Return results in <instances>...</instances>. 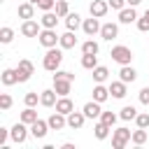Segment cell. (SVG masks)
Here are the masks:
<instances>
[{
	"mask_svg": "<svg viewBox=\"0 0 149 149\" xmlns=\"http://www.w3.org/2000/svg\"><path fill=\"white\" fill-rule=\"evenodd\" d=\"M58 14L56 12H44L42 14V19H40V23H42V28H56L58 26Z\"/></svg>",
	"mask_w": 149,
	"mask_h": 149,
	"instance_id": "cell-21",
	"label": "cell"
},
{
	"mask_svg": "<svg viewBox=\"0 0 149 149\" xmlns=\"http://www.w3.org/2000/svg\"><path fill=\"white\" fill-rule=\"evenodd\" d=\"M0 81H2L5 86H14V84L19 81L16 68H5V70H2V74H0Z\"/></svg>",
	"mask_w": 149,
	"mask_h": 149,
	"instance_id": "cell-18",
	"label": "cell"
},
{
	"mask_svg": "<svg viewBox=\"0 0 149 149\" xmlns=\"http://www.w3.org/2000/svg\"><path fill=\"white\" fill-rule=\"evenodd\" d=\"M28 130H30V128H28V123H23V121L19 119V121L9 128V137H12L16 144H23V142L28 140Z\"/></svg>",
	"mask_w": 149,
	"mask_h": 149,
	"instance_id": "cell-4",
	"label": "cell"
},
{
	"mask_svg": "<svg viewBox=\"0 0 149 149\" xmlns=\"http://www.w3.org/2000/svg\"><path fill=\"white\" fill-rule=\"evenodd\" d=\"M9 107H12V95H9V93H2V95H0V109L7 112Z\"/></svg>",
	"mask_w": 149,
	"mask_h": 149,
	"instance_id": "cell-40",
	"label": "cell"
},
{
	"mask_svg": "<svg viewBox=\"0 0 149 149\" xmlns=\"http://www.w3.org/2000/svg\"><path fill=\"white\" fill-rule=\"evenodd\" d=\"M130 137H133V133L121 126V128H116V130L112 133V147H114V149H123V147L130 142Z\"/></svg>",
	"mask_w": 149,
	"mask_h": 149,
	"instance_id": "cell-5",
	"label": "cell"
},
{
	"mask_svg": "<svg viewBox=\"0 0 149 149\" xmlns=\"http://www.w3.org/2000/svg\"><path fill=\"white\" fill-rule=\"evenodd\" d=\"M37 40H40V44L44 49H51V47H56L61 42V35H56V28H42V33L37 35Z\"/></svg>",
	"mask_w": 149,
	"mask_h": 149,
	"instance_id": "cell-3",
	"label": "cell"
},
{
	"mask_svg": "<svg viewBox=\"0 0 149 149\" xmlns=\"http://www.w3.org/2000/svg\"><path fill=\"white\" fill-rule=\"evenodd\" d=\"M84 121H86L84 112H70L68 114V128H72V130H79L84 126Z\"/></svg>",
	"mask_w": 149,
	"mask_h": 149,
	"instance_id": "cell-15",
	"label": "cell"
},
{
	"mask_svg": "<svg viewBox=\"0 0 149 149\" xmlns=\"http://www.w3.org/2000/svg\"><path fill=\"white\" fill-rule=\"evenodd\" d=\"M61 49H72L74 44H77V37H74V30H68V33H63L61 35Z\"/></svg>",
	"mask_w": 149,
	"mask_h": 149,
	"instance_id": "cell-25",
	"label": "cell"
},
{
	"mask_svg": "<svg viewBox=\"0 0 149 149\" xmlns=\"http://www.w3.org/2000/svg\"><path fill=\"white\" fill-rule=\"evenodd\" d=\"M16 14H19L23 21H28V19H33V16H35V5H33V2H23V5H19Z\"/></svg>",
	"mask_w": 149,
	"mask_h": 149,
	"instance_id": "cell-22",
	"label": "cell"
},
{
	"mask_svg": "<svg viewBox=\"0 0 149 149\" xmlns=\"http://www.w3.org/2000/svg\"><path fill=\"white\" fill-rule=\"evenodd\" d=\"M47 121H49V128H51V130H63V128L68 126V116L61 114V112H54Z\"/></svg>",
	"mask_w": 149,
	"mask_h": 149,
	"instance_id": "cell-11",
	"label": "cell"
},
{
	"mask_svg": "<svg viewBox=\"0 0 149 149\" xmlns=\"http://www.w3.org/2000/svg\"><path fill=\"white\" fill-rule=\"evenodd\" d=\"M109 130H112V126H107V123L98 121V123H95V128H93V135H95L98 140H105V137L109 135Z\"/></svg>",
	"mask_w": 149,
	"mask_h": 149,
	"instance_id": "cell-29",
	"label": "cell"
},
{
	"mask_svg": "<svg viewBox=\"0 0 149 149\" xmlns=\"http://www.w3.org/2000/svg\"><path fill=\"white\" fill-rule=\"evenodd\" d=\"M61 63H63V51L56 49V47L47 49V54H44V58H42V68L49 70V72H56V70L61 68Z\"/></svg>",
	"mask_w": 149,
	"mask_h": 149,
	"instance_id": "cell-1",
	"label": "cell"
},
{
	"mask_svg": "<svg viewBox=\"0 0 149 149\" xmlns=\"http://www.w3.org/2000/svg\"><path fill=\"white\" fill-rule=\"evenodd\" d=\"M116 119H119V116H116L114 112H102V114H100V121H102V123H107V126H114V123H116Z\"/></svg>",
	"mask_w": 149,
	"mask_h": 149,
	"instance_id": "cell-38",
	"label": "cell"
},
{
	"mask_svg": "<svg viewBox=\"0 0 149 149\" xmlns=\"http://www.w3.org/2000/svg\"><path fill=\"white\" fill-rule=\"evenodd\" d=\"M100 105L102 102H98V100H91V102H86L84 105V114H86V119H100V114H102V109H100Z\"/></svg>",
	"mask_w": 149,
	"mask_h": 149,
	"instance_id": "cell-14",
	"label": "cell"
},
{
	"mask_svg": "<svg viewBox=\"0 0 149 149\" xmlns=\"http://www.w3.org/2000/svg\"><path fill=\"white\" fill-rule=\"evenodd\" d=\"M107 9H109V5H107L105 0H93V2H91V7H88L91 16H98V19H102V16L107 14Z\"/></svg>",
	"mask_w": 149,
	"mask_h": 149,
	"instance_id": "cell-16",
	"label": "cell"
},
{
	"mask_svg": "<svg viewBox=\"0 0 149 149\" xmlns=\"http://www.w3.org/2000/svg\"><path fill=\"white\" fill-rule=\"evenodd\" d=\"M119 21H121V23H133V21H137L135 7H123V9L119 12Z\"/></svg>",
	"mask_w": 149,
	"mask_h": 149,
	"instance_id": "cell-23",
	"label": "cell"
},
{
	"mask_svg": "<svg viewBox=\"0 0 149 149\" xmlns=\"http://www.w3.org/2000/svg\"><path fill=\"white\" fill-rule=\"evenodd\" d=\"M107 77H109V70H107L105 65H98V68H93V79H95V84H102Z\"/></svg>",
	"mask_w": 149,
	"mask_h": 149,
	"instance_id": "cell-30",
	"label": "cell"
},
{
	"mask_svg": "<svg viewBox=\"0 0 149 149\" xmlns=\"http://www.w3.org/2000/svg\"><path fill=\"white\" fill-rule=\"evenodd\" d=\"M61 95L56 93V88H47V91H42L40 93V105H44V107H56V100H58Z\"/></svg>",
	"mask_w": 149,
	"mask_h": 149,
	"instance_id": "cell-10",
	"label": "cell"
},
{
	"mask_svg": "<svg viewBox=\"0 0 149 149\" xmlns=\"http://www.w3.org/2000/svg\"><path fill=\"white\" fill-rule=\"evenodd\" d=\"M135 116H137V109H135L133 105H126V107L119 112V119H123V121H135Z\"/></svg>",
	"mask_w": 149,
	"mask_h": 149,
	"instance_id": "cell-31",
	"label": "cell"
},
{
	"mask_svg": "<svg viewBox=\"0 0 149 149\" xmlns=\"http://www.w3.org/2000/svg\"><path fill=\"white\" fill-rule=\"evenodd\" d=\"M100 37H102V40H107V42L116 40V37H119V26H116V23H112V21L102 23V28H100Z\"/></svg>",
	"mask_w": 149,
	"mask_h": 149,
	"instance_id": "cell-8",
	"label": "cell"
},
{
	"mask_svg": "<svg viewBox=\"0 0 149 149\" xmlns=\"http://www.w3.org/2000/svg\"><path fill=\"white\" fill-rule=\"evenodd\" d=\"M144 14H147V16H149V9H147V12H144Z\"/></svg>",
	"mask_w": 149,
	"mask_h": 149,
	"instance_id": "cell-47",
	"label": "cell"
},
{
	"mask_svg": "<svg viewBox=\"0 0 149 149\" xmlns=\"http://www.w3.org/2000/svg\"><path fill=\"white\" fill-rule=\"evenodd\" d=\"M119 79H121V81H126V84H133V81L137 79L135 68H130V65H121V70H119Z\"/></svg>",
	"mask_w": 149,
	"mask_h": 149,
	"instance_id": "cell-19",
	"label": "cell"
},
{
	"mask_svg": "<svg viewBox=\"0 0 149 149\" xmlns=\"http://www.w3.org/2000/svg\"><path fill=\"white\" fill-rule=\"evenodd\" d=\"M130 142H133V144H137V147H142V144L147 142V128H137V130H133Z\"/></svg>",
	"mask_w": 149,
	"mask_h": 149,
	"instance_id": "cell-32",
	"label": "cell"
},
{
	"mask_svg": "<svg viewBox=\"0 0 149 149\" xmlns=\"http://www.w3.org/2000/svg\"><path fill=\"white\" fill-rule=\"evenodd\" d=\"M54 12L61 16V19H65L68 14H70V7H68V0H56V7H54Z\"/></svg>",
	"mask_w": 149,
	"mask_h": 149,
	"instance_id": "cell-33",
	"label": "cell"
},
{
	"mask_svg": "<svg viewBox=\"0 0 149 149\" xmlns=\"http://www.w3.org/2000/svg\"><path fill=\"white\" fill-rule=\"evenodd\" d=\"M21 121L28 123V126H33V123L37 121V112H35V107H26V109L21 112Z\"/></svg>",
	"mask_w": 149,
	"mask_h": 149,
	"instance_id": "cell-28",
	"label": "cell"
},
{
	"mask_svg": "<svg viewBox=\"0 0 149 149\" xmlns=\"http://www.w3.org/2000/svg\"><path fill=\"white\" fill-rule=\"evenodd\" d=\"M23 102H26V107H35V105L40 102V93H37V91H30V93H26Z\"/></svg>",
	"mask_w": 149,
	"mask_h": 149,
	"instance_id": "cell-37",
	"label": "cell"
},
{
	"mask_svg": "<svg viewBox=\"0 0 149 149\" xmlns=\"http://www.w3.org/2000/svg\"><path fill=\"white\" fill-rule=\"evenodd\" d=\"M109 95H112V93H109V86H102V84H95V86H93V100L105 102Z\"/></svg>",
	"mask_w": 149,
	"mask_h": 149,
	"instance_id": "cell-24",
	"label": "cell"
},
{
	"mask_svg": "<svg viewBox=\"0 0 149 149\" xmlns=\"http://www.w3.org/2000/svg\"><path fill=\"white\" fill-rule=\"evenodd\" d=\"M135 123H137V128H149V114H147V112L137 114V116H135Z\"/></svg>",
	"mask_w": 149,
	"mask_h": 149,
	"instance_id": "cell-39",
	"label": "cell"
},
{
	"mask_svg": "<svg viewBox=\"0 0 149 149\" xmlns=\"http://www.w3.org/2000/svg\"><path fill=\"white\" fill-rule=\"evenodd\" d=\"M100 21H98V16H91V19H84V23H81V30L86 33V35H95V33H100Z\"/></svg>",
	"mask_w": 149,
	"mask_h": 149,
	"instance_id": "cell-12",
	"label": "cell"
},
{
	"mask_svg": "<svg viewBox=\"0 0 149 149\" xmlns=\"http://www.w3.org/2000/svg\"><path fill=\"white\" fill-rule=\"evenodd\" d=\"M135 23H137V30H140V33H149V16H147V14H144L142 19H137Z\"/></svg>",
	"mask_w": 149,
	"mask_h": 149,
	"instance_id": "cell-41",
	"label": "cell"
},
{
	"mask_svg": "<svg viewBox=\"0 0 149 149\" xmlns=\"http://www.w3.org/2000/svg\"><path fill=\"white\" fill-rule=\"evenodd\" d=\"M109 56H112V61H116L119 65H130V61H133V51H130L128 47H123V44L112 47Z\"/></svg>",
	"mask_w": 149,
	"mask_h": 149,
	"instance_id": "cell-2",
	"label": "cell"
},
{
	"mask_svg": "<svg viewBox=\"0 0 149 149\" xmlns=\"http://www.w3.org/2000/svg\"><path fill=\"white\" fill-rule=\"evenodd\" d=\"M126 2H128V5H130V7H137V5H140V2H142V0H126Z\"/></svg>",
	"mask_w": 149,
	"mask_h": 149,
	"instance_id": "cell-46",
	"label": "cell"
},
{
	"mask_svg": "<svg viewBox=\"0 0 149 149\" xmlns=\"http://www.w3.org/2000/svg\"><path fill=\"white\" fill-rule=\"evenodd\" d=\"M33 72H35V65H33V61H28V58H21V61H19V65H16V74H19V84H23V81H28V79L33 77Z\"/></svg>",
	"mask_w": 149,
	"mask_h": 149,
	"instance_id": "cell-6",
	"label": "cell"
},
{
	"mask_svg": "<svg viewBox=\"0 0 149 149\" xmlns=\"http://www.w3.org/2000/svg\"><path fill=\"white\" fill-rule=\"evenodd\" d=\"M137 98H140V102H142V105H149V86H144V88H140V93H137Z\"/></svg>",
	"mask_w": 149,
	"mask_h": 149,
	"instance_id": "cell-42",
	"label": "cell"
},
{
	"mask_svg": "<svg viewBox=\"0 0 149 149\" xmlns=\"http://www.w3.org/2000/svg\"><path fill=\"white\" fill-rule=\"evenodd\" d=\"M7 137H9V130H7V128H0V147L7 142Z\"/></svg>",
	"mask_w": 149,
	"mask_h": 149,
	"instance_id": "cell-45",
	"label": "cell"
},
{
	"mask_svg": "<svg viewBox=\"0 0 149 149\" xmlns=\"http://www.w3.org/2000/svg\"><path fill=\"white\" fill-rule=\"evenodd\" d=\"M107 5H109V9H116V12H121V9L126 7V0H107Z\"/></svg>",
	"mask_w": 149,
	"mask_h": 149,
	"instance_id": "cell-43",
	"label": "cell"
},
{
	"mask_svg": "<svg viewBox=\"0 0 149 149\" xmlns=\"http://www.w3.org/2000/svg\"><path fill=\"white\" fill-rule=\"evenodd\" d=\"M81 68H86V70L98 68V54H84L81 56Z\"/></svg>",
	"mask_w": 149,
	"mask_h": 149,
	"instance_id": "cell-27",
	"label": "cell"
},
{
	"mask_svg": "<svg viewBox=\"0 0 149 149\" xmlns=\"http://www.w3.org/2000/svg\"><path fill=\"white\" fill-rule=\"evenodd\" d=\"M28 2H33L35 7H40L42 12H51L56 7V0H28Z\"/></svg>",
	"mask_w": 149,
	"mask_h": 149,
	"instance_id": "cell-34",
	"label": "cell"
},
{
	"mask_svg": "<svg viewBox=\"0 0 149 149\" xmlns=\"http://www.w3.org/2000/svg\"><path fill=\"white\" fill-rule=\"evenodd\" d=\"M98 51H100V47H98L95 40H86L81 44V54H98Z\"/></svg>",
	"mask_w": 149,
	"mask_h": 149,
	"instance_id": "cell-36",
	"label": "cell"
},
{
	"mask_svg": "<svg viewBox=\"0 0 149 149\" xmlns=\"http://www.w3.org/2000/svg\"><path fill=\"white\" fill-rule=\"evenodd\" d=\"M49 130H51V128H49V121H42V119H37V121L30 126V135H33L35 140H42Z\"/></svg>",
	"mask_w": 149,
	"mask_h": 149,
	"instance_id": "cell-9",
	"label": "cell"
},
{
	"mask_svg": "<svg viewBox=\"0 0 149 149\" xmlns=\"http://www.w3.org/2000/svg\"><path fill=\"white\" fill-rule=\"evenodd\" d=\"M12 40H14V30H12L9 26H2V28H0V42H2V44H9Z\"/></svg>",
	"mask_w": 149,
	"mask_h": 149,
	"instance_id": "cell-35",
	"label": "cell"
},
{
	"mask_svg": "<svg viewBox=\"0 0 149 149\" xmlns=\"http://www.w3.org/2000/svg\"><path fill=\"white\" fill-rule=\"evenodd\" d=\"M126 86H128V84L121 81V79H119V81H112V84H109V93H112V98H119V100H121V98L128 93Z\"/></svg>",
	"mask_w": 149,
	"mask_h": 149,
	"instance_id": "cell-20",
	"label": "cell"
},
{
	"mask_svg": "<svg viewBox=\"0 0 149 149\" xmlns=\"http://www.w3.org/2000/svg\"><path fill=\"white\" fill-rule=\"evenodd\" d=\"M40 33H42V23H37L35 19H28V21L21 23V35L23 37H37Z\"/></svg>",
	"mask_w": 149,
	"mask_h": 149,
	"instance_id": "cell-7",
	"label": "cell"
},
{
	"mask_svg": "<svg viewBox=\"0 0 149 149\" xmlns=\"http://www.w3.org/2000/svg\"><path fill=\"white\" fill-rule=\"evenodd\" d=\"M81 23H84V21H81V16H79L77 12H70V14L65 16V26H68V30H77Z\"/></svg>",
	"mask_w": 149,
	"mask_h": 149,
	"instance_id": "cell-26",
	"label": "cell"
},
{
	"mask_svg": "<svg viewBox=\"0 0 149 149\" xmlns=\"http://www.w3.org/2000/svg\"><path fill=\"white\" fill-rule=\"evenodd\" d=\"M54 88H56L58 95H70L72 81H70V79H63V77H54Z\"/></svg>",
	"mask_w": 149,
	"mask_h": 149,
	"instance_id": "cell-13",
	"label": "cell"
},
{
	"mask_svg": "<svg viewBox=\"0 0 149 149\" xmlns=\"http://www.w3.org/2000/svg\"><path fill=\"white\" fill-rule=\"evenodd\" d=\"M54 77H63V79L74 81V74H72V72H68V70H56V74H54Z\"/></svg>",
	"mask_w": 149,
	"mask_h": 149,
	"instance_id": "cell-44",
	"label": "cell"
},
{
	"mask_svg": "<svg viewBox=\"0 0 149 149\" xmlns=\"http://www.w3.org/2000/svg\"><path fill=\"white\" fill-rule=\"evenodd\" d=\"M56 112H61V114H70V112H74V102L68 98V95H61L58 100H56Z\"/></svg>",
	"mask_w": 149,
	"mask_h": 149,
	"instance_id": "cell-17",
	"label": "cell"
}]
</instances>
